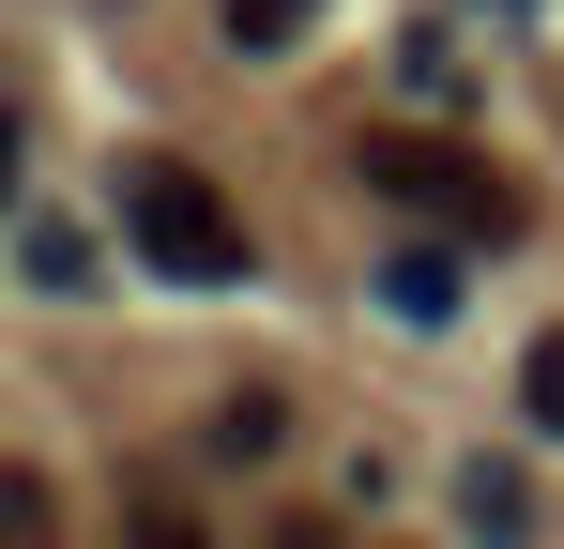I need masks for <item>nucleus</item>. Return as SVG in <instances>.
Wrapping results in <instances>:
<instances>
[{
  "label": "nucleus",
  "instance_id": "obj_1",
  "mask_svg": "<svg viewBox=\"0 0 564 549\" xmlns=\"http://www.w3.org/2000/svg\"><path fill=\"white\" fill-rule=\"evenodd\" d=\"M122 245L169 274V290H245V274H260L245 214H229L214 169H184V153H122Z\"/></svg>",
  "mask_w": 564,
  "mask_h": 549
},
{
  "label": "nucleus",
  "instance_id": "obj_2",
  "mask_svg": "<svg viewBox=\"0 0 564 549\" xmlns=\"http://www.w3.org/2000/svg\"><path fill=\"white\" fill-rule=\"evenodd\" d=\"M367 198L427 214L443 245H503V229H519V183L488 169V153H458V138H412V122H381V138H367Z\"/></svg>",
  "mask_w": 564,
  "mask_h": 549
},
{
  "label": "nucleus",
  "instance_id": "obj_3",
  "mask_svg": "<svg viewBox=\"0 0 564 549\" xmlns=\"http://www.w3.org/2000/svg\"><path fill=\"white\" fill-rule=\"evenodd\" d=\"M15 274L77 305V290H93V274H107V245H93V229H77V214H62V198H31V214H15Z\"/></svg>",
  "mask_w": 564,
  "mask_h": 549
},
{
  "label": "nucleus",
  "instance_id": "obj_4",
  "mask_svg": "<svg viewBox=\"0 0 564 549\" xmlns=\"http://www.w3.org/2000/svg\"><path fill=\"white\" fill-rule=\"evenodd\" d=\"M458 519H473V549H519V535H534V473H519V458H473Z\"/></svg>",
  "mask_w": 564,
  "mask_h": 549
},
{
  "label": "nucleus",
  "instance_id": "obj_5",
  "mask_svg": "<svg viewBox=\"0 0 564 549\" xmlns=\"http://www.w3.org/2000/svg\"><path fill=\"white\" fill-rule=\"evenodd\" d=\"M381 305L397 321H458V245H381Z\"/></svg>",
  "mask_w": 564,
  "mask_h": 549
},
{
  "label": "nucleus",
  "instance_id": "obj_6",
  "mask_svg": "<svg viewBox=\"0 0 564 549\" xmlns=\"http://www.w3.org/2000/svg\"><path fill=\"white\" fill-rule=\"evenodd\" d=\"M214 31H229L245 62H275V46H305V31H321V0H214Z\"/></svg>",
  "mask_w": 564,
  "mask_h": 549
},
{
  "label": "nucleus",
  "instance_id": "obj_7",
  "mask_svg": "<svg viewBox=\"0 0 564 549\" xmlns=\"http://www.w3.org/2000/svg\"><path fill=\"white\" fill-rule=\"evenodd\" d=\"M519 412H534V428H550V443H564V321H550V336H534V352H519Z\"/></svg>",
  "mask_w": 564,
  "mask_h": 549
},
{
  "label": "nucleus",
  "instance_id": "obj_8",
  "mask_svg": "<svg viewBox=\"0 0 564 549\" xmlns=\"http://www.w3.org/2000/svg\"><path fill=\"white\" fill-rule=\"evenodd\" d=\"M275 428H290L275 397H229V412H214V458H275Z\"/></svg>",
  "mask_w": 564,
  "mask_h": 549
},
{
  "label": "nucleus",
  "instance_id": "obj_9",
  "mask_svg": "<svg viewBox=\"0 0 564 549\" xmlns=\"http://www.w3.org/2000/svg\"><path fill=\"white\" fill-rule=\"evenodd\" d=\"M0 549H46V473H0Z\"/></svg>",
  "mask_w": 564,
  "mask_h": 549
},
{
  "label": "nucleus",
  "instance_id": "obj_10",
  "mask_svg": "<svg viewBox=\"0 0 564 549\" xmlns=\"http://www.w3.org/2000/svg\"><path fill=\"white\" fill-rule=\"evenodd\" d=\"M122 535H138V549H198V519H184V504H138Z\"/></svg>",
  "mask_w": 564,
  "mask_h": 549
},
{
  "label": "nucleus",
  "instance_id": "obj_11",
  "mask_svg": "<svg viewBox=\"0 0 564 549\" xmlns=\"http://www.w3.org/2000/svg\"><path fill=\"white\" fill-rule=\"evenodd\" d=\"M275 549H336V535H321V519H290V535H275Z\"/></svg>",
  "mask_w": 564,
  "mask_h": 549
}]
</instances>
